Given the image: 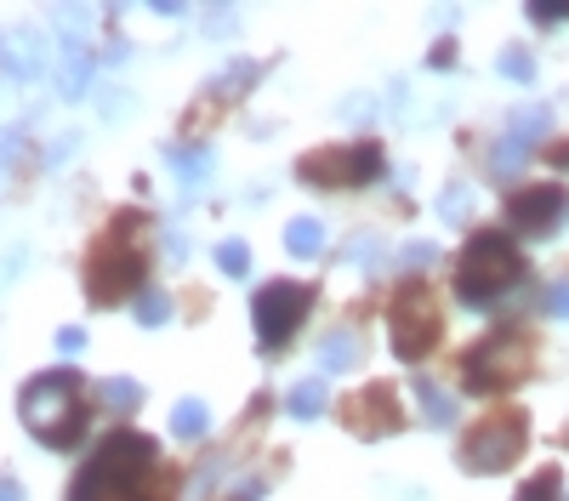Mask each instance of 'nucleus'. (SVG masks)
Instances as JSON below:
<instances>
[{"mask_svg": "<svg viewBox=\"0 0 569 501\" xmlns=\"http://www.w3.org/2000/svg\"><path fill=\"white\" fill-rule=\"evenodd\" d=\"M319 246H325V222L319 217L284 222V251H291V257H319Z\"/></svg>", "mask_w": 569, "mask_h": 501, "instance_id": "16", "label": "nucleus"}, {"mask_svg": "<svg viewBox=\"0 0 569 501\" xmlns=\"http://www.w3.org/2000/svg\"><path fill=\"white\" fill-rule=\"evenodd\" d=\"M166 319H171V297H166V291H142V297H137V325H142V331L166 325Z\"/></svg>", "mask_w": 569, "mask_h": 501, "instance_id": "24", "label": "nucleus"}, {"mask_svg": "<svg viewBox=\"0 0 569 501\" xmlns=\"http://www.w3.org/2000/svg\"><path fill=\"white\" fill-rule=\"evenodd\" d=\"M313 308V285L302 280H273L251 297V325H257V348L262 353H279L284 342H291L302 331V319Z\"/></svg>", "mask_w": 569, "mask_h": 501, "instance_id": "6", "label": "nucleus"}, {"mask_svg": "<svg viewBox=\"0 0 569 501\" xmlns=\"http://www.w3.org/2000/svg\"><path fill=\"white\" fill-rule=\"evenodd\" d=\"M496 69H501L507 80H518V86H530V80H536V58L525 52V46H507V52L496 58Z\"/></svg>", "mask_w": 569, "mask_h": 501, "instance_id": "25", "label": "nucleus"}, {"mask_svg": "<svg viewBox=\"0 0 569 501\" xmlns=\"http://www.w3.org/2000/svg\"><path fill=\"white\" fill-rule=\"evenodd\" d=\"M439 331H445V319H439L433 291H427V285H405V291L393 297V313H388V342H393V353H399L405 364H416V359L433 353Z\"/></svg>", "mask_w": 569, "mask_h": 501, "instance_id": "9", "label": "nucleus"}, {"mask_svg": "<svg viewBox=\"0 0 569 501\" xmlns=\"http://www.w3.org/2000/svg\"><path fill=\"white\" fill-rule=\"evenodd\" d=\"M40 58H46V40H40L34 29L7 34V69H12L18 80H34V74H40Z\"/></svg>", "mask_w": 569, "mask_h": 501, "instance_id": "14", "label": "nucleus"}, {"mask_svg": "<svg viewBox=\"0 0 569 501\" xmlns=\"http://www.w3.org/2000/svg\"><path fill=\"white\" fill-rule=\"evenodd\" d=\"M154 439L149 433H109L98 455L74 473L69 501H166V479L154 473Z\"/></svg>", "mask_w": 569, "mask_h": 501, "instance_id": "1", "label": "nucleus"}, {"mask_svg": "<svg viewBox=\"0 0 569 501\" xmlns=\"http://www.w3.org/2000/svg\"><path fill=\"white\" fill-rule=\"evenodd\" d=\"M228 501H262V479H246V484H233Z\"/></svg>", "mask_w": 569, "mask_h": 501, "instance_id": "31", "label": "nucleus"}, {"mask_svg": "<svg viewBox=\"0 0 569 501\" xmlns=\"http://www.w3.org/2000/svg\"><path fill=\"white\" fill-rule=\"evenodd\" d=\"M0 501H23V484H18V479H7V473H0Z\"/></svg>", "mask_w": 569, "mask_h": 501, "instance_id": "34", "label": "nucleus"}, {"mask_svg": "<svg viewBox=\"0 0 569 501\" xmlns=\"http://www.w3.org/2000/svg\"><path fill=\"white\" fill-rule=\"evenodd\" d=\"M58 348H63V353H80V348H86V331H80V325H63V331H58Z\"/></svg>", "mask_w": 569, "mask_h": 501, "instance_id": "30", "label": "nucleus"}, {"mask_svg": "<svg viewBox=\"0 0 569 501\" xmlns=\"http://www.w3.org/2000/svg\"><path fill=\"white\" fill-rule=\"evenodd\" d=\"M217 268L228 273V280H246V273H251V246L246 240H222L217 246Z\"/></svg>", "mask_w": 569, "mask_h": 501, "instance_id": "23", "label": "nucleus"}, {"mask_svg": "<svg viewBox=\"0 0 569 501\" xmlns=\"http://www.w3.org/2000/svg\"><path fill=\"white\" fill-rule=\"evenodd\" d=\"M297 177L308 189H365V182L382 177V149L370 143H337V149H313L297 160Z\"/></svg>", "mask_w": 569, "mask_h": 501, "instance_id": "8", "label": "nucleus"}, {"mask_svg": "<svg viewBox=\"0 0 569 501\" xmlns=\"http://www.w3.org/2000/svg\"><path fill=\"white\" fill-rule=\"evenodd\" d=\"M137 211H120L114 228L91 246L86 257V297L91 302H126L131 291H142V280H149V257L137 251Z\"/></svg>", "mask_w": 569, "mask_h": 501, "instance_id": "3", "label": "nucleus"}, {"mask_svg": "<svg viewBox=\"0 0 569 501\" xmlns=\"http://www.w3.org/2000/svg\"><path fill=\"white\" fill-rule=\"evenodd\" d=\"M518 280H525V257H518L512 234L501 228H485V234H472L461 262H456V297L467 308H490L496 297H507Z\"/></svg>", "mask_w": 569, "mask_h": 501, "instance_id": "4", "label": "nucleus"}, {"mask_svg": "<svg viewBox=\"0 0 569 501\" xmlns=\"http://www.w3.org/2000/svg\"><path fill=\"white\" fill-rule=\"evenodd\" d=\"M18 417L23 428L52 444V450H74L86 439V422H91V404H86V388L74 371H46V377H29L23 393H18Z\"/></svg>", "mask_w": 569, "mask_h": 501, "instance_id": "2", "label": "nucleus"}, {"mask_svg": "<svg viewBox=\"0 0 569 501\" xmlns=\"http://www.w3.org/2000/svg\"><path fill=\"white\" fill-rule=\"evenodd\" d=\"M507 222H512V234H525V240L558 234V228L569 222V189H563V182H536V189H518V194L507 200Z\"/></svg>", "mask_w": 569, "mask_h": 501, "instance_id": "10", "label": "nucleus"}, {"mask_svg": "<svg viewBox=\"0 0 569 501\" xmlns=\"http://www.w3.org/2000/svg\"><path fill=\"white\" fill-rule=\"evenodd\" d=\"M171 166H177V177L188 182V189H200V182L211 177V154H206V149H188V143L171 149Z\"/></svg>", "mask_w": 569, "mask_h": 501, "instance_id": "20", "label": "nucleus"}, {"mask_svg": "<svg viewBox=\"0 0 569 501\" xmlns=\"http://www.w3.org/2000/svg\"><path fill=\"white\" fill-rule=\"evenodd\" d=\"M206 428H211V410H206L200 399H182V404L171 410V433H177V439H200Z\"/></svg>", "mask_w": 569, "mask_h": 501, "instance_id": "19", "label": "nucleus"}, {"mask_svg": "<svg viewBox=\"0 0 569 501\" xmlns=\"http://www.w3.org/2000/svg\"><path fill=\"white\" fill-rule=\"evenodd\" d=\"M319 364H325V371H353V364H359V337L353 331H330L319 342Z\"/></svg>", "mask_w": 569, "mask_h": 501, "instance_id": "17", "label": "nucleus"}, {"mask_svg": "<svg viewBox=\"0 0 569 501\" xmlns=\"http://www.w3.org/2000/svg\"><path fill=\"white\" fill-rule=\"evenodd\" d=\"M530 377V342L518 331H490L461 353V382L467 393H507L512 382Z\"/></svg>", "mask_w": 569, "mask_h": 501, "instance_id": "5", "label": "nucleus"}, {"mask_svg": "<svg viewBox=\"0 0 569 501\" xmlns=\"http://www.w3.org/2000/svg\"><path fill=\"white\" fill-rule=\"evenodd\" d=\"M342 422L359 433V439H388L405 428V410H399V393L388 382H370L359 388L353 399H342Z\"/></svg>", "mask_w": 569, "mask_h": 501, "instance_id": "11", "label": "nucleus"}, {"mask_svg": "<svg viewBox=\"0 0 569 501\" xmlns=\"http://www.w3.org/2000/svg\"><path fill=\"white\" fill-rule=\"evenodd\" d=\"M257 74H262V63H233V69H222V74L211 80V98H217V103H233V98H246Z\"/></svg>", "mask_w": 569, "mask_h": 501, "instance_id": "18", "label": "nucleus"}, {"mask_svg": "<svg viewBox=\"0 0 569 501\" xmlns=\"http://www.w3.org/2000/svg\"><path fill=\"white\" fill-rule=\"evenodd\" d=\"M86 12H63V23H69V34H58V91L74 103V98H86V86H91V69H98V58H91V46H86V34H74V23H80Z\"/></svg>", "mask_w": 569, "mask_h": 501, "instance_id": "13", "label": "nucleus"}, {"mask_svg": "<svg viewBox=\"0 0 569 501\" xmlns=\"http://www.w3.org/2000/svg\"><path fill=\"white\" fill-rule=\"evenodd\" d=\"M558 490H563V479H558V468H541L525 490H518V501H558Z\"/></svg>", "mask_w": 569, "mask_h": 501, "instance_id": "26", "label": "nucleus"}, {"mask_svg": "<svg viewBox=\"0 0 569 501\" xmlns=\"http://www.w3.org/2000/svg\"><path fill=\"white\" fill-rule=\"evenodd\" d=\"M427 262H439V246H433V240H416V246L399 251V268H405V273H421Z\"/></svg>", "mask_w": 569, "mask_h": 501, "instance_id": "27", "label": "nucleus"}, {"mask_svg": "<svg viewBox=\"0 0 569 501\" xmlns=\"http://www.w3.org/2000/svg\"><path fill=\"white\" fill-rule=\"evenodd\" d=\"M416 399H421V422L427 428H450L456 422V399L445 388H433L427 377H416Z\"/></svg>", "mask_w": 569, "mask_h": 501, "instance_id": "15", "label": "nucleus"}, {"mask_svg": "<svg viewBox=\"0 0 569 501\" xmlns=\"http://www.w3.org/2000/svg\"><path fill=\"white\" fill-rule=\"evenodd\" d=\"M525 439H530L525 410H501V417L479 422L461 439L456 462H461V473H507L518 462V450H525Z\"/></svg>", "mask_w": 569, "mask_h": 501, "instance_id": "7", "label": "nucleus"}, {"mask_svg": "<svg viewBox=\"0 0 569 501\" xmlns=\"http://www.w3.org/2000/svg\"><path fill=\"white\" fill-rule=\"evenodd\" d=\"M547 313H552V319H569V280H558V285L547 291Z\"/></svg>", "mask_w": 569, "mask_h": 501, "instance_id": "29", "label": "nucleus"}, {"mask_svg": "<svg viewBox=\"0 0 569 501\" xmlns=\"http://www.w3.org/2000/svg\"><path fill=\"white\" fill-rule=\"evenodd\" d=\"M284 410H291L297 422H313L319 410H325V382H297L291 399H284Z\"/></svg>", "mask_w": 569, "mask_h": 501, "instance_id": "21", "label": "nucleus"}, {"mask_svg": "<svg viewBox=\"0 0 569 501\" xmlns=\"http://www.w3.org/2000/svg\"><path fill=\"white\" fill-rule=\"evenodd\" d=\"M233 18H240V12H233V7H217V12H206V23H211V34H222Z\"/></svg>", "mask_w": 569, "mask_h": 501, "instance_id": "32", "label": "nucleus"}, {"mask_svg": "<svg viewBox=\"0 0 569 501\" xmlns=\"http://www.w3.org/2000/svg\"><path fill=\"white\" fill-rule=\"evenodd\" d=\"M547 109L541 103H530V109H518L512 114V126H507V137H501V143H496V154H490V166L507 177V171H518V166H525L530 160V149L541 143V131H547Z\"/></svg>", "mask_w": 569, "mask_h": 501, "instance_id": "12", "label": "nucleus"}, {"mask_svg": "<svg viewBox=\"0 0 569 501\" xmlns=\"http://www.w3.org/2000/svg\"><path fill=\"white\" fill-rule=\"evenodd\" d=\"M530 18H536V23H563L569 7H530Z\"/></svg>", "mask_w": 569, "mask_h": 501, "instance_id": "33", "label": "nucleus"}, {"mask_svg": "<svg viewBox=\"0 0 569 501\" xmlns=\"http://www.w3.org/2000/svg\"><path fill=\"white\" fill-rule=\"evenodd\" d=\"M439 211H445L450 222H461V217L472 211V189H467V182H450V189H445V200H439Z\"/></svg>", "mask_w": 569, "mask_h": 501, "instance_id": "28", "label": "nucleus"}, {"mask_svg": "<svg viewBox=\"0 0 569 501\" xmlns=\"http://www.w3.org/2000/svg\"><path fill=\"white\" fill-rule=\"evenodd\" d=\"M98 393H103V404H109V410H120V417H131V410L142 404V388H137L131 377H109Z\"/></svg>", "mask_w": 569, "mask_h": 501, "instance_id": "22", "label": "nucleus"}]
</instances>
